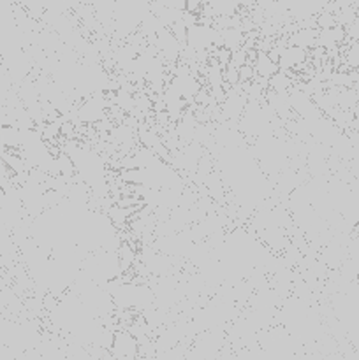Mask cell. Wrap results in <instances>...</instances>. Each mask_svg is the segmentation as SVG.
Instances as JSON below:
<instances>
[{"label":"cell","instance_id":"1","mask_svg":"<svg viewBox=\"0 0 359 360\" xmlns=\"http://www.w3.org/2000/svg\"><path fill=\"white\" fill-rule=\"evenodd\" d=\"M109 352H111L113 360H137L139 357L137 340L129 330H116Z\"/></svg>","mask_w":359,"mask_h":360},{"label":"cell","instance_id":"2","mask_svg":"<svg viewBox=\"0 0 359 360\" xmlns=\"http://www.w3.org/2000/svg\"><path fill=\"white\" fill-rule=\"evenodd\" d=\"M308 51L298 46H287L278 60V70H301L305 69V62L308 58Z\"/></svg>","mask_w":359,"mask_h":360},{"label":"cell","instance_id":"3","mask_svg":"<svg viewBox=\"0 0 359 360\" xmlns=\"http://www.w3.org/2000/svg\"><path fill=\"white\" fill-rule=\"evenodd\" d=\"M253 69H256V76L267 77V79H270L273 74L278 72V65L275 62H271L267 53L264 51H257V58L256 62H253Z\"/></svg>","mask_w":359,"mask_h":360},{"label":"cell","instance_id":"4","mask_svg":"<svg viewBox=\"0 0 359 360\" xmlns=\"http://www.w3.org/2000/svg\"><path fill=\"white\" fill-rule=\"evenodd\" d=\"M118 250H120L118 253L120 271H122V273H127V271L136 264V250H134L129 243H123Z\"/></svg>","mask_w":359,"mask_h":360},{"label":"cell","instance_id":"5","mask_svg":"<svg viewBox=\"0 0 359 360\" xmlns=\"http://www.w3.org/2000/svg\"><path fill=\"white\" fill-rule=\"evenodd\" d=\"M296 81L291 76L284 72V70H278L277 74L270 77V90L273 91H289L292 88Z\"/></svg>","mask_w":359,"mask_h":360},{"label":"cell","instance_id":"6","mask_svg":"<svg viewBox=\"0 0 359 360\" xmlns=\"http://www.w3.org/2000/svg\"><path fill=\"white\" fill-rule=\"evenodd\" d=\"M344 56V63L348 67V70H354L359 67V41H352L351 44L345 48V51L341 53Z\"/></svg>","mask_w":359,"mask_h":360},{"label":"cell","instance_id":"7","mask_svg":"<svg viewBox=\"0 0 359 360\" xmlns=\"http://www.w3.org/2000/svg\"><path fill=\"white\" fill-rule=\"evenodd\" d=\"M246 63V49L243 48H238L234 49V51H231V62H229V65L236 67V69H239L241 65H245Z\"/></svg>","mask_w":359,"mask_h":360},{"label":"cell","instance_id":"8","mask_svg":"<svg viewBox=\"0 0 359 360\" xmlns=\"http://www.w3.org/2000/svg\"><path fill=\"white\" fill-rule=\"evenodd\" d=\"M239 72V83H246V81H253L256 77V69H253V63H245L238 69Z\"/></svg>","mask_w":359,"mask_h":360},{"label":"cell","instance_id":"9","mask_svg":"<svg viewBox=\"0 0 359 360\" xmlns=\"http://www.w3.org/2000/svg\"><path fill=\"white\" fill-rule=\"evenodd\" d=\"M224 83L231 84V86H234V84L239 83V72L236 67L232 65H227L224 69Z\"/></svg>","mask_w":359,"mask_h":360},{"label":"cell","instance_id":"10","mask_svg":"<svg viewBox=\"0 0 359 360\" xmlns=\"http://www.w3.org/2000/svg\"><path fill=\"white\" fill-rule=\"evenodd\" d=\"M164 4V7H171V9H180L185 11L187 7V0H160Z\"/></svg>","mask_w":359,"mask_h":360}]
</instances>
